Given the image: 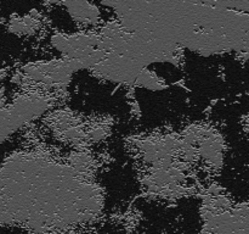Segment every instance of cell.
Instances as JSON below:
<instances>
[{
    "label": "cell",
    "instance_id": "cell-1",
    "mask_svg": "<svg viewBox=\"0 0 249 234\" xmlns=\"http://www.w3.org/2000/svg\"><path fill=\"white\" fill-rule=\"evenodd\" d=\"M63 5L68 7V12L75 21L82 22L84 24L95 23L100 17L99 9L94 4H90V2L72 1L63 2Z\"/></svg>",
    "mask_w": 249,
    "mask_h": 234
}]
</instances>
